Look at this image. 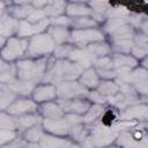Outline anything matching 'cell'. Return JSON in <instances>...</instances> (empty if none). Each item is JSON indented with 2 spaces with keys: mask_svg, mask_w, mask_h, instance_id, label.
Wrapping results in <instances>:
<instances>
[{
  "mask_svg": "<svg viewBox=\"0 0 148 148\" xmlns=\"http://www.w3.org/2000/svg\"><path fill=\"white\" fill-rule=\"evenodd\" d=\"M88 98L89 101L94 102V103H98V104H104L108 102V97L105 95H103L102 92H99L98 90H91L88 94Z\"/></svg>",
  "mask_w": 148,
  "mask_h": 148,
  "instance_id": "44",
  "label": "cell"
},
{
  "mask_svg": "<svg viewBox=\"0 0 148 148\" xmlns=\"http://www.w3.org/2000/svg\"><path fill=\"white\" fill-rule=\"evenodd\" d=\"M118 86H119V91L128 99L130 105L131 104H135L138 102H140V97H139V92L135 89V87L132 83L128 82H124V81H118L116 80Z\"/></svg>",
  "mask_w": 148,
  "mask_h": 148,
  "instance_id": "20",
  "label": "cell"
},
{
  "mask_svg": "<svg viewBox=\"0 0 148 148\" xmlns=\"http://www.w3.org/2000/svg\"><path fill=\"white\" fill-rule=\"evenodd\" d=\"M75 46L72 44H58L53 51V58L54 59H67L69 53L73 51Z\"/></svg>",
  "mask_w": 148,
  "mask_h": 148,
  "instance_id": "37",
  "label": "cell"
},
{
  "mask_svg": "<svg viewBox=\"0 0 148 148\" xmlns=\"http://www.w3.org/2000/svg\"><path fill=\"white\" fill-rule=\"evenodd\" d=\"M59 104L62 106L65 113H77V114H84L88 109L90 108V101L83 99L82 97L77 98H69V99H58Z\"/></svg>",
  "mask_w": 148,
  "mask_h": 148,
  "instance_id": "7",
  "label": "cell"
},
{
  "mask_svg": "<svg viewBox=\"0 0 148 148\" xmlns=\"http://www.w3.org/2000/svg\"><path fill=\"white\" fill-rule=\"evenodd\" d=\"M141 65H142V67H143V68L148 69V56H147L146 58H143V60H142Z\"/></svg>",
  "mask_w": 148,
  "mask_h": 148,
  "instance_id": "49",
  "label": "cell"
},
{
  "mask_svg": "<svg viewBox=\"0 0 148 148\" xmlns=\"http://www.w3.org/2000/svg\"><path fill=\"white\" fill-rule=\"evenodd\" d=\"M88 3H89V7L91 8V10L94 13L103 14V15L106 16V12L110 8L109 1H92V0H90Z\"/></svg>",
  "mask_w": 148,
  "mask_h": 148,
  "instance_id": "40",
  "label": "cell"
},
{
  "mask_svg": "<svg viewBox=\"0 0 148 148\" xmlns=\"http://www.w3.org/2000/svg\"><path fill=\"white\" fill-rule=\"evenodd\" d=\"M1 128L6 130H16L17 128V118L14 114L2 112L1 113V121H0Z\"/></svg>",
  "mask_w": 148,
  "mask_h": 148,
  "instance_id": "38",
  "label": "cell"
},
{
  "mask_svg": "<svg viewBox=\"0 0 148 148\" xmlns=\"http://www.w3.org/2000/svg\"><path fill=\"white\" fill-rule=\"evenodd\" d=\"M57 95V86L52 83H44L36 86L32 91V98L37 103H45L49 101H53Z\"/></svg>",
  "mask_w": 148,
  "mask_h": 148,
  "instance_id": "9",
  "label": "cell"
},
{
  "mask_svg": "<svg viewBox=\"0 0 148 148\" xmlns=\"http://www.w3.org/2000/svg\"><path fill=\"white\" fill-rule=\"evenodd\" d=\"M39 146L42 147H69L73 146V142L66 139H61L51 134H44L39 141Z\"/></svg>",
  "mask_w": 148,
  "mask_h": 148,
  "instance_id": "23",
  "label": "cell"
},
{
  "mask_svg": "<svg viewBox=\"0 0 148 148\" xmlns=\"http://www.w3.org/2000/svg\"><path fill=\"white\" fill-rule=\"evenodd\" d=\"M92 1H109V0H92Z\"/></svg>",
  "mask_w": 148,
  "mask_h": 148,
  "instance_id": "52",
  "label": "cell"
},
{
  "mask_svg": "<svg viewBox=\"0 0 148 148\" xmlns=\"http://www.w3.org/2000/svg\"><path fill=\"white\" fill-rule=\"evenodd\" d=\"M92 66L95 68H102V69H110V68H114L113 66V60L111 56H105V57H101V58H96L92 59Z\"/></svg>",
  "mask_w": 148,
  "mask_h": 148,
  "instance_id": "39",
  "label": "cell"
},
{
  "mask_svg": "<svg viewBox=\"0 0 148 148\" xmlns=\"http://www.w3.org/2000/svg\"><path fill=\"white\" fill-rule=\"evenodd\" d=\"M43 123L42 117L39 114H37L36 112L34 113H27V114H22L17 117V128L20 131H25L35 125H38Z\"/></svg>",
  "mask_w": 148,
  "mask_h": 148,
  "instance_id": "18",
  "label": "cell"
},
{
  "mask_svg": "<svg viewBox=\"0 0 148 148\" xmlns=\"http://www.w3.org/2000/svg\"><path fill=\"white\" fill-rule=\"evenodd\" d=\"M43 135H44V132H43V127L40 126V124L35 125V126L25 130V132H24V139L32 143L40 141Z\"/></svg>",
  "mask_w": 148,
  "mask_h": 148,
  "instance_id": "33",
  "label": "cell"
},
{
  "mask_svg": "<svg viewBox=\"0 0 148 148\" xmlns=\"http://www.w3.org/2000/svg\"><path fill=\"white\" fill-rule=\"evenodd\" d=\"M32 0H13V2L15 5H25V3H29L31 2Z\"/></svg>",
  "mask_w": 148,
  "mask_h": 148,
  "instance_id": "48",
  "label": "cell"
},
{
  "mask_svg": "<svg viewBox=\"0 0 148 148\" xmlns=\"http://www.w3.org/2000/svg\"><path fill=\"white\" fill-rule=\"evenodd\" d=\"M49 65L47 57L22 59L16 62V74L18 79L35 81H42Z\"/></svg>",
  "mask_w": 148,
  "mask_h": 148,
  "instance_id": "1",
  "label": "cell"
},
{
  "mask_svg": "<svg viewBox=\"0 0 148 148\" xmlns=\"http://www.w3.org/2000/svg\"><path fill=\"white\" fill-rule=\"evenodd\" d=\"M97 90L99 92H102L103 95H105L106 97L114 95L119 91V86L117 83V81L113 80H103L99 82V84L97 86Z\"/></svg>",
  "mask_w": 148,
  "mask_h": 148,
  "instance_id": "30",
  "label": "cell"
},
{
  "mask_svg": "<svg viewBox=\"0 0 148 148\" xmlns=\"http://www.w3.org/2000/svg\"><path fill=\"white\" fill-rule=\"evenodd\" d=\"M16 92H14L6 83H1L0 89V101H1V109L7 110V108L15 101Z\"/></svg>",
  "mask_w": 148,
  "mask_h": 148,
  "instance_id": "27",
  "label": "cell"
},
{
  "mask_svg": "<svg viewBox=\"0 0 148 148\" xmlns=\"http://www.w3.org/2000/svg\"><path fill=\"white\" fill-rule=\"evenodd\" d=\"M89 90L86 88L80 81H62L57 86V95L58 98L61 99H69V98H77L88 96Z\"/></svg>",
  "mask_w": 148,
  "mask_h": 148,
  "instance_id": "5",
  "label": "cell"
},
{
  "mask_svg": "<svg viewBox=\"0 0 148 148\" xmlns=\"http://www.w3.org/2000/svg\"><path fill=\"white\" fill-rule=\"evenodd\" d=\"M84 50L91 59H96V58L109 56L112 51V47L104 40H99V42H94V43L87 45L84 47Z\"/></svg>",
  "mask_w": 148,
  "mask_h": 148,
  "instance_id": "13",
  "label": "cell"
},
{
  "mask_svg": "<svg viewBox=\"0 0 148 148\" xmlns=\"http://www.w3.org/2000/svg\"><path fill=\"white\" fill-rule=\"evenodd\" d=\"M38 110V105L36 101L32 99H28V98H20V99H15L8 108H7V112L14 116H22V114H27V113H34L37 112Z\"/></svg>",
  "mask_w": 148,
  "mask_h": 148,
  "instance_id": "8",
  "label": "cell"
},
{
  "mask_svg": "<svg viewBox=\"0 0 148 148\" xmlns=\"http://www.w3.org/2000/svg\"><path fill=\"white\" fill-rule=\"evenodd\" d=\"M29 45L28 38L21 37H10L7 39V44L2 46V59L6 61L15 60L20 57H23L27 53Z\"/></svg>",
  "mask_w": 148,
  "mask_h": 148,
  "instance_id": "4",
  "label": "cell"
},
{
  "mask_svg": "<svg viewBox=\"0 0 148 148\" xmlns=\"http://www.w3.org/2000/svg\"><path fill=\"white\" fill-rule=\"evenodd\" d=\"M72 2H79V3H88L90 0H71Z\"/></svg>",
  "mask_w": 148,
  "mask_h": 148,
  "instance_id": "50",
  "label": "cell"
},
{
  "mask_svg": "<svg viewBox=\"0 0 148 148\" xmlns=\"http://www.w3.org/2000/svg\"><path fill=\"white\" fill-rule=\"evenodd\" d=\"M7 86L16 94L18 95H29L34 91L35 87H36V82L35 81H30V80H23V79H14L13 81H10L9 83H7Z\"/></svg>",
  "mask_w": 148,
  "mask_h": 148,
  "instance_id": "15",
  "label": "cell"
},
{
  "mask_svg": "<svg viewBox=\"0 0 148 148\" xmlns=\"http://www.w3.org/2000/svg\"><path fill=\"white\" fill-rule=\"evenodd\" d=\"M43 127L47 132H50L51 134H54V135H66V134H69V130H71V125L66 120L65 116L62 118H58V119L45 118L43 120Z\"/></svg>",
  "mask_w": 148,
  "mask_h": 148,
  "instance_id": "10",
  "label": "cell"
},
{
  "mask_svg": "<svg viewBox=\"0 0 148 148\" xmlns=\"http://www.w3.org/2000/svg\"><path fill=\"white\" fill-rule=\"evenodd\" d=\"M99 40H104V34L97 28L73 29L71 31L69 42L77 47H86L87 45Z\"/></svg>",
  "mask_w": 148,
  "mask_h": 148,
  "instance_id": "3",
  "label": "cell"
},
{
  "mask_svg": "<svg viewBox=\"0 0 148 148\" xmlns=\"http://www.w3.org/2000/svg\"><path fill=\"white\" fill-rule=\"evenodd\" d=\"M127 23V21H126V18H124V17H110V18H108L106 21H105V23H104V31L106 32V34H112L114 30H117L118 28H120L121 25H124V24H126Z\"/></svg>",
  "mask_w": 148,
  "mask_h": 148,
  "instance_id": "35",
  "label": "cell"
},
{
  "mask_svg": "<svg viewBox=\"0 0 148 148\" xmlns=\"http://www.w3.org/2000/svg\"><path fill=\"white\" fill-rule=\"evenodd\" d=\"M39 111L42 113L43 117L45 118H50V119H58V118H62L65 116V111L62 109V106L56 102H45L42 103Z\"/></svg>",
  "mask_w": 148,
  "mask_h": 148,
  "instance_id": "14",
  "label": "cell"
},
{
  "mask_svg": "<svg viewBox=\"0 0 148 148\" xmlns=\"http://www.w3.org/2000/svg\"><path fill=\"white\" fill-rule=\"evenodd\" d=\"M90 134V131L88 130L87 126L83 125V123L81 124H75L71 126L69 130V135L73 138V140L75 141H83L88 135Z\"/></svg>",
  "mask_w": 148,
  "mask_h": 148,
  "instance_id": "31",
  "label": "cell"
},
{
  "mask_svg": "<svg viewBox=\"0 0 148 148\" xmlns=\"http://www.w3.org/2000/svg\"><path fill=\"white\" fill-rule=\"evenodd\" d=\"M49 35L53 38L56 44H64L65 42L69 40L71 37V31L68 30L67 27H58V25H50L47 28Z\"/></svg>",
  "mask_w": 148,
  "mask_h": 148,
  "instance_id": "19",
  "label": "cell"
},
{
  "mask_svg": "<svg viewBox=\"0 0 148 148\" xmlns=\"http://www.w3.org/2000/svg\"><path fill=\"white\" fill-rule=\"evenodd\" d=\"M120 119H135L139 121H148V105L141 103L131 104L123 111V113L120 114Z\"/></svg>",
  "mask_w": 148,
  "mask_h": 148,
  "instance_id": "12",
  "label": "cell"
},
{
  "mask_svg": "<svg viewBox=\"0 0 148 148\" xmlns=\"http://www.w3.org/2000/svg\"><path fill=\"white\" fill-rule=\"evenodd\" d=\"M130 14H131V10L126 6H123V5L114 6V7L110 6L109 10L106 12V17L108 18H110V17H124V18H126Z\"/></svg>",
  "mask_w": 148,
  "mask_h": 148,
  "instance_id": "36",
  "label": "cell"
},
{
  "mask_svg": "<svg viewBox=\"0 0 148 148\" xmlns=\"http://www.w3.org/2000/svg\"><path fill=\"white\" fill-rule=\"evenodd\" d=\"M0 22H1L0 23V31H1V36L2 37L8 39L14 34H17L20 20H17L14 16H12L8 12H2L1 13Z\"/></svg>",
  "mask_w": 148,
  "mask_h": 148,
  "instance_id": "11",
  "label": "cell"
},
{
  "mask_svg": "<svg viewBox=\"0 0 148 148\" xmlns=\"http://www.w3.org/2000/svg\"><path fill=\"white\" fill-rule=\"evenodd\" d=\"M16 64H9L6 62V60L2 59L1 61V75H0V79H1V82L2 83H9L10 81H13L15 77H16Z\"/></svg>",
  "mask_w": 148,
  "mask_h": 148,
  "instance_id": "25",
  "label": "cell"
},
{
  "mask_svg": "<svg viewBox=\"0 0 148 148\" xmlns=\"http://www.w3.org/2000/svg\"><path fill=\"white\" fill-rule=\"evenodd\" d=\"M2 2H5V3H9L10 2V0H1Z\"/></svg>",
  "mask_w": 148,
  "mask_h": 148,
  "instance_id": "51",
  "label": "cell"
},
{
  "mask_svg": "<svg viewBox=\"0 0 148 148\" xmlns=\"http://www.w3.org/2000/svg\"><path fill=\"white\" fill-rule=\"evenodd\" d=\"M45 17H47V16H46V14H45V12H44L43 8H35L30 13V15L27 17V21H29L31 23H36V22L45 18Z\"/></svg>",
  "mask_w": 148,
  "mask_h": 148,
  "instance_id": "43",
  "label": "cell"
},
{
  "mask_svg": "<svg viewBox=\"0 0 148 148\" xmlns=\"http://www.w3.org/2000/svg\"><path fill=\"white\" fill-rule=\"evenodd\" d=\"M94 124L91 131H90V138L95 146H106L112 143L113 140H117V136L119 132L114 130L113 127H108L103 123L102 124Z\"/></svg>",
  "mask_w": 148,
  "mask_h": 148,
  "instance_id": "6",
  "label": "cell"
},
{
  "mask_svg": "<svg viewBox=\"0 0 148 148\" xmlns=\"http://www.w3.org/2000/svg\"><path fill=\"white\" fill-rule=\"evenodd\" d=\"M108 102H109L112 106H114L116 109H118V110H125V109L130 105L128 99H127L120 91H118V92L114 94V95L109 96V97H108Z\"/></svg>",
  "mask_w": 148,
  "mask_h": 148,
  "instance_id": "34",
  "label": "cell"
},
{
  "mask_svg": "<svg viewBox=\"0 0 148 148\" xmlns=\"http://www.w3.org/2000/svg\"><path fill=\"white\" fill-rule=\"evenodd\" d=\"M112 50L116 53H131L132 47L134 46L133 38L131 39H119V40H112Z\"/></svg>",
  "mask_w": 148,
  "mask_h": 148,
  "instance_id": "32",
  "label": "cell"
},
{
  "mask_svg": "<svg viewBox=\"0 0 148 148\" xmlns=\"http://www.w3.org/2000/svg\"><path fill=\"white\" fill-rule=\"evenodd\" d=\"M35 9V7L32 5H15V6H9L8 7V13L14 16L17 20H27V17L30 15V13Z\"/></svg>",
  "mask_w": 148,
  "mask_h": 148,
  "instance_id": "24",
  "label": "cell"
},
{
  "mask_svg": "<svg viewBox=\"0 0 148 148\" xmlns=\"http://www.w3.org/2000/svg\"><path fill=\"white\" fill-rule=\"evenodd\" d=\"M112 60H113V66L114 68L117 67H131V68H135L139 64L138 59L134 58L133 56H130L128 53H114L112 56Z\"/></svg>",
  "mask_w": 148,
  "mask_h": 148,
  "instance_id": "21",
  "label": "cell"
},
{
  "mask_svg": "<svg viewBox=\"0 0 148 148\" xmlns=\"http://www.w3.org/2000/svg\"><path fill=\"white\" fill-rule=\"evenodd\" d=\"M134 27H132L131 24L126 23L124 25H121L120 28H118L117 30H114L112 34H110L111 36V42L112 40H119V39H131L134 37Z\"/></svg>",
  "mask_w": 148,
  "mask_h": 148,
  "instance_id": "28",
  "label": "cell"
},
{
  "mask_svg": "<svg viewBox=\"0 0 148 148\" xmlns=\"http://www.w3.org/2000/svg\"><path fill=\"white\" fill-rule=\"evenodd\" d=\"M14 139H16L15 130H6V128L0 130V143H1V146H5L6 143L12 142Z\"/></svg>",
  "mask_w": 148,
  "mask_h": 148,
  "instance_id": "42",
  "label": "cell"
},
{
  "mask_svg": "<svg viewBox=\"0 0 148 148\" xmlns=\"http://www.w3.org/2000/svg\"><path fill=\"white\" fill-rule=\"evenodd\" d=\"M145 102H146V104H147V105H148V97H147V98H146V99H145Z\"/></svg>",
  "mask_w": 148,
  "mask_h": 148,
  "instance_id": "53",
  "label": "cell"
},
{
  "mask_svg": "<svg viewBox=\"0 0 148 148\" xmlns=\"http://www.w3.org/2000/svg\"><path fill=\"white\" fill-rule=\"evenodd\" d=\"M80 83H82L88 89H95L99 84V75L95 67H89L83 71L81 76L79 77Z\"/></svg>",
  "mask_w": 148,
  "mask_h": 148,
  "instance_id": "16",
  "label": "cell"
},
{
  "mask_svg": "<svg viewBox=\"0 0 148 148\" xmlns=\"http://www.w3.org/2000/svg\"><path fill=\"white\" fill-rule=\"evenodd\" d=\"M99 77L103 80H114L117 79V71L116 68H110V69H102V68H96Z\"/></svg>",
  "mask_w": 148,
  "mask_h": 148,
  "instance_id": "45",
  "label": "cell"
},
{
  "mask_svg": "<svg viewBox=\"0 0 148 148\" xmlns=\"http://www.w3.org/2000/svg\"><path fill=\"white\" fill-rule=\"evenodd\" d=\"M50 22L52 25H58V27H71L72 25V17L68 15H59L56 17H49Z\"/></svg>",
  "mask_w": 148,
  "mask_h": 148,
  "instance_id": "41",
  "label": "cell"
},
{
  "mask_svg": "<svg viewBox=\"0 0 148 148\" xmlns=\"http://www.w3.org/2000/svg\"><path fill=\"white\" fill-rule=\"evenodd\" d=\"M66 1L65 0H51L43 9L47 17H56L62 15L66 12Z\"/></svg>",
  "mask_w": 148,
  "mask_h": 148,
  "instance_id": "22",
  "label": "cell"
},
{
  "mask_svg": "<svg viewBox=\"0 0 148 148\" xmlns=\"http://www.w3.org/2000/svg\"><path fill=\"white\" fill-rule=\"evenodd\" d=\"M51 0H32L31 1V5L35 7V8H44L46 5H49Z\"/></svg>",
  "mask_w": 148,
  "mask_h": 148,
  "instance_id": "47",
  "label": "cell"
},
{
  "mask_svg": "<svg viewBox=\"0 0 148 148\" xmlns=\"http://www.w3.org/2000/svg\"><path fill=\"white\" fill-rule=\"evenodd\" d=\"M98 22L94 20L91 16H82V17H72V25L74 29H89L96 28Z\"/></svg>",
  "mask_w": 148,
  "mask_h": 148,
  "instance_id": "29",
  "label": "cell"
},
{
  "mask_svg": "<svg viewBox=\"0 0 148 148\" xmlns=\"http://www.w3.org/2000/svg\"><path fill=\"white\" fill-rule=\"evenodd\" d=\"M57 44L49 32H40L32 36L29 39V45L25 56L29 58H39L47 57L51 52L54 51Z\"/></svg>",
  "mask_w": 148,
  "mask_h": 148,
  "instance_id": "2",
  "label": "cell"
},
{
  "mask_svg": "<svg viewBox=\"0 0 148 148\" xmlns=\"http://www.w3.org/2000/svg\"><path fill=\"white\" fill-rule=\"evenodd\" d=\"M104 106L103 104H98L95 103L92 105H90V108L88 109V111L83 114V123L84 124H91L94 121H96L103 113H104Z\"/></svg>",
  "mask_w": 148,
  "mask_h": 148,
  "instance_id": "26",
  "label": "cell"
},
{
  "mask_svg": "<svg viewBox=\"0 0 148 148\" xmlns=\"http://www.w3.org/2000/svg\"><path fill=\"white\" fill-rule=\"evenodd\" d=\"M131 54H132L134 58H136L138 60H139V59H143V58H146V57L148 56V49L141 47V46H138V45L134 44V46L132 47Z\"/></svg>",
  "mask_w": 148,
  "mask_h": 148,
  "instance_id": "46",
  "label": "cell"
},
{
  "mask_svg": "<svg viewBox=\"0 0 148 148\" xmlns=\"http://www.w3.org/2000/svg\"><path fill=\"white\" fill-rule=\"evenodd\" d=\"M65 13L71 17H82V16H91L92 10L86 3L71 2L69 5H67Z\"/></svg>",
  "mask_w": 148,
  "mask_h": 148,
  "instance_id": "17",
  "label": "cell"
}]
</instances>
